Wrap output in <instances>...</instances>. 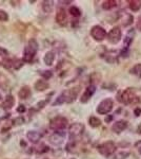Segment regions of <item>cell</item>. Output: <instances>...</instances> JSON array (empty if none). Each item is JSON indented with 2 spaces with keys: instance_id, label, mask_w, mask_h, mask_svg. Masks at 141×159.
Returning a JSON list of instances; mask_svg holds the SVG:
<instances>
[{
  "instance_id": "obj_4",
  "label": "cell",
  "mask_w": 141,
  "mask_h": 159,
  "mask_svg": "<svg viewBox=\"0 0 141 159\" xmlns=\"http://www.w3.org/2000/svg\"><path fill=\"white\" fill-rule=\"evenodd\" d=\"M98 152L101 154L102 156L104 157H109L114 154L115 150H116V145L113 141L109 140V141H106V142L101 143L100 145H98Z\"/></svg>"
},
{
  "instance_id": "obj_7",
  "label": "cell",
  "mask_w": 141,
  "mask_h": 159,
  "mask_svg": "<svg viewBox=\"0 0 141 159\" xmlns=\"http://www.w3.org/2000/svg\"><path fill=\"white\" fill-rule=\"evenodd\" d=\"M91 36L97 42H102L106 37V31L101 25H94L91 30Z\"/></svg>"
},
{
  "instance_id": "obj_43",
  "label": "cell",
  "mask_w": 141,
  "mask_h": 159,
  "mask_svg": "<svg viewBox=\"0 0 141 159\" xmlns=\"http://www.w3.org/2000/svg\"><path fill=\"white\" fill-rule=\"evenodd\" d=\"M138 133H139V134H141V124L139 125V126H138Z\"/></svg>"
},
{
  "instance_id": "obj_16",
  "label": "cell",
  "mask_w": 141,
  "mask_h": 159,
  "mask_svg": "<svg viewBox=\"0 0 141 159\" xmlns=\"http://www.w3.org/2000/svg\"><path fill=\"white\" fill-rule=\"evenodd\" d=\"M34 88L37 91H45L47 89L50 88V84L48 83V81L45 80H37L34 84Z\"/></svg>"
},
{
  "instance_id": "obj_46",
  "label": "cell",
  "mask_w": 141,
  "mask_h": 159,
  "mask_svg": "<svg viewBox=\"0 0 141 159\" xmlns=\"http://www.w3.org/2000/svg\"><path fill=\"white\" fill-rule=\"evenodd\" d=\"M0 66H1V63H0Z\"/></svg>"
},
{
  "instance_id": "obj_36",
  "label": "cell",
  "mask_w": 141,
  "mask_h": 159,
  "mask_svg": "<svg viewBox=\"0 0 141 159\" xmlns=\"http://www.w3.org/2000/svg\"><path fill=\"white\" fill-rule=\"evenodd\" d=\"M13 123H14V125H21L24 123V119L23 117H17L15 118L14 120H13Z\"/></svg>"
},
{
  "instance_id": "obj_23",
  "label": "cell",
  "mask_w": 141,
  "mask_h": 159,
  "mask_svg": "<svg viewBox=\"0 0 141 159\" xmlns=\"http://www.w3.org/2000/svg\"><path fill=\"white\" fill-rule=\"evenodd\" d=\"M54 7V1H43L42 2V10L44 13H51Z\"/></svg>"
},
{
  "instance_id": "obj_25",
  "label": "cell",
  "mask_w": 141,
  "mask_h": 159,
  "mask_svg": "<svg viewBox=\"0 0 141 159\" xmlns=\"http://www.w3.org/2000/svg\"><path fill=\"white\" fill-rule=\"evenodd\" d=\"M89 124L91 125L92 127H94V129H96V127H99L100 125H101V121H100V119H98L97 117H91L89 119Z\"/></svg>"
},
{
  "instance_id": "obj_33",
  "label": "cell",
  "mask_w": 141,
  "mask_h": 159,
  "mask_svg": "<svg viewBox=\"0 0 141 159\" xmlns=\"http://www.w3.org/2000/svg\"><path fill=\"white\" fill-rule=\"evenodd\" d=\"M9 20V15L6 11L0 10V21H7Z\"/></svg>"
},
{
  "instance_id": "obj_14",
  "label": "cell",
  "mask_w": 141,
  "mask_h": 159,
  "mask_svg": "<svg viewBox=\"0 0 141 159\" xmlns=\"http://www.w3.org/2000/svg\"><path fill=\"white\" fill-rule=\"evenodd\" d=\"M41 137H42V135L40 134L39 132H37V130H29V132L27 133V140L32 143H38L39 140L41 139Z\"/></svg>"
},
{
  "instance_id": "obj_26",
  "label": "cell",
  "mask_w": 141,
  "mask_h": 159,
  "mask_svg": "<svg viewBox=\"0 0 141 159\" xmlns=\"http://www.w3.org/2000/svg\"><path fill=\"white\" fill-rule=\"evenodd\" d=\"M130 72L134 75H137L138 78H141V64H136L134 67L131 69Z\"/></svg>"
},
{
  "instance_id": "obj_28",
  "label": "cell",
  "mask_w": 141,
  "mask_h": 159,
  "mask_svg": "<svg viewBox=\"0 0 141 159\" xmlns=\"http://www.w3.org/2000/svg\"><path fill=\"white\" fill-rule=\"evenodd\" d=\"M68 11H70V14H71L73 17H80V16H81V11L79 10V7H75V6L71 7Z\"/></svg>"
},
{
  "instance_id": "obj_31",
  "label": "cell",
  "mask_w": 141,
  "mask_h": 159,
  "mask_svg": "<svg viewBox=\"0 0 141 159\" xmlns=\"http://www.w3.org/2000/svg\"><path fill=\"white\" fill-rule=\"evenodd\" d=\"M23 66V60H18V58H14V69H20Z\"/></svg>"
},
{
  "instance_id": "obj_11",
  "label": "cell",
  "mask_w": 141,
  "mask_h": 159,
  "mask_svg": "<svg viewBox=\"0 0 141 159\" xmlns=\"http://www.w3.org/2000/svg\"><path fill=\"white\" fill-rule=\"evenodd\" d=\"M64 132L60 130V132H55L50 137V142L54 145H60L63 142V138H64Z\"/></svg>"
},
{
  "instance_id": "obj_3",
  "label": "cell",
  "mask_w": 141,
  "mask_h": 159,
  "mask_svg": "<svg viewBox=\"0 0 141 159\" xmlns=\"http://www.w3.org/2000/svg\"><path fill=\"white\" fill-rule=\"evenodd\" d=\"M68 119L62 116H57L55 118H53L50 122V127L55 132H60L63 130L68 126Z\"/></svg>"
},
{
  "instance_id": "obj_39",
  "label": "cell",
  "mask_w": 141,
  "mask_h": 159,
  "mask_svg": "<svg viewBox=\"0 0 141 159\" xmlns=\"http://www.w3.org/2000/svg\"><path fill=\"white\" fill-rule=\"evenodd\" d=\"M136 28H137V30H139L141 32V16L138 17L137 24H136Z\"/></svg>"
},
{
  "instance_id": "obj_13",
  "label": "cell",
  "mask_w": 141,
  "mask_h": 159,
  "mask_svg": "<svg viewBox=\"0 0 141 159\" xmlns=\"http://www.w3.org/2000/svg\"><path fill=\"white\" fill-rule=\"evenodd\" d=\"M57 24L60 25H66V21H68V16H66V13L63 9H59L57 13H56V17H55Z\"/></svg>"
},
{
  "instance_id": "obj_40",
  "label": "cell",
  "mask_w": 141,
  "mask_h": 159,
  "mask_svg": "<svg viewBox=\"0 0 141 159\" xmlns=\"http://www.w3.org/2000/svg\"><path fill=\"white\" fill-rule=\"evenodd\" d=\"M134 114H135L136 117H139L140 116V114H141V108H140V107H137V108H135Z\"/></svg>"
},
{
  "instance_id": "obj_34",
  "label": "cell",
  "mask_w": 141,
  "mask_h": 159,
  "mask_svg": "<svg viewBox=\"0 0 141 159\" xmlns=\"http://www.w3.org/2000/svg\"><path fill=\"white\" fill-rule=\"evenodd\" d=\"M48 102H50V99H47V100H42V101H39L37 103V108H39V109H41V108H43V107H45L48 104Z\"/></svg>"
},
{
  "instance_id": "obj_10",
  "label": "cell",
  "mask_w": 141,
  "mask_h": 159,
  "mask_svg": "<svg viewBox=\"0 0 141 159\" xmlns=\"http://www.w3.org/2000/svg\"><path fill=\"white\" fill-rule=\"evenodd\" d=\"M96 91V86L95 85H89L88 88L85 89V91L83 92V94L80 98V102L81 103H88L89 101V99L93 97V94Z\"/></svg>"
},
{
  "instance_id": "obj_29",
  "label": "cell",
  "mask_w": 141,
  "mask_h": 159,
  "mask_svg": "<svg viewBox=\"0 0 141 159\" xmlns=\"http://www.w3.org/2000/svg\"><path fill=\"white\" fill-rule=\"evenodd\" d=\"M2 65H3L6 69L14 68V60H12V58H7V57H6L3 61H2Z\"/></svg>"
},
{
  "instance_id": "obj_2",
  "label": "cell",
  "mask_w": 141,
  "mask_h": 159,
  "mask_svg": "<svg viewBox=\"0 0 141 159\" xmlns=\"http://www.w3.org/2000/svg\"><path fill=\"white\" fill-rule=\"evenodd\" d=\"M118 101L125 105H130V104L138 103L139 102V98L137 97L134 89L127 88L124 91H122L121 93L118 94Z\"/></svg>"
},
{
  "instance_id": "obj_42",
  "label": "cell",
  "mask_w": 141,
  "mask_h": 159,
  "mask_svg": "<svg viewBox=\"0 0 141 159\" xmlns=\"http://www.w3.org/2000/svg\"><path fill=\"white\" fill-rule=\"evenodd\" d=\"M112 118H113L112 116H110L109 118H107V119H106V122H110V121L112 120Z\"/></svg>"
},
{
  "instance_id": "obj_5",
  "label": "cell",
  "mask_w": 141,
  "mask_h": 159,
  "mask_svg": "<svg viewBox=\"0 0 141 159\" xmlns=\"http://www.w3.org/2000/svg\"><path fill=\"white\" fill-rule=\"evenodd\" d=\"M70 140L76 141L77 138H79L84 132V125L82 123H73L70 126Z\"/></svg>"
},
{
  "instance_id": "obj_38",
  "label": "cell",
  "mask_w": 141,
  "mask_h": 159,
  "mask_svg": "<svg viewBox=\"0 0 141 159\" xmlns=\"http://www.w3.org/2000/svg\"><path fill=\"white\" fill-rule=\"evenodd\" d=\"M17 112H19V114H23V112H25V107L24 105H19V106L17 107Z\"/></svg>"
},
{
  "instance_id": "obj_32",
  "label": "cell",
  "mask_w": 141,
  "mask_h": 159,
  "mask_svg": "<svg viewBox=\"0 0 141 159\" xmlns=\"http://www.w3.org/2000/svg\"><path fill=\"white\" fill-rule=\"evenodd\" d=\"M40 75L43 76L44 78V80L47 81V80L48 79H51L52 78V75H53V72L52 71H50V70H45V71H40Z\"/></svg>"
},
{
  "instance_id": "obj_17",
  "label": "cell",
  "mask_w": 141,
  "mask_h": 159,
  "mask_svg": "<svg viewBox=\"0 0 141 159\" xmlns=\"http://www.w3.org/2000/svg\"><path fill=\"white\" fill-rule=\"evenodd\" d=\"M32 96V91L29 86H22L20 90L18 91V97L21 100H27Z\"/></svg>"
},
{
  "instance_id": "obj_37",
  "label": "cell",
  "mask_w": 141,
  "mask_h": 159,
  "mask_svg": "<svg viewBox=\"0 0 141 159\" xmlns=\"http://www.w3.org/2000/svg\"><path fill=\"white\" fill-rule=\"evenodd\" d=\"M7 55H9V52H7V50L6 49V48L0 47V56H4V57H6Z\"/></svg>"
},
{
  "instance_id": "obj_35",
  "label": "cell",
  "mask_w": 141,
  "mask_h": 159,
  "mask_svg": "<svg viewBox=\"0 0 141 159\" xmlns=\"http://www.w3.org/2000/svg\"><path fill=\"white\" fill-rule=\"evenodd\" d=\"M100 80H101V75H100L98 72H94L91 75V82H96V83H98Z\"/></svg>"
},
{
  "instance_id": "obj_24",
  "label": "cell",
  "mask_w": 141,
  "mask_h": 159,
  "mask_svg": "<svg viewBox=\"0 0 141 159\" xmlns=\"http://www.w3.org/2000/svg\"><path fill=\"white\" fill-rule=\"evenodd\" d=\"M116 6H117V1H115V0H106V1H104L103 3H102L103 10H106V11L114 9Z\"/></svg>"
},
{
  "instance_id": "obj_45",
  "label": "cell",
  "mask_w": 141,
  "mask_h": 159,
  "mask_svg": "<svg viewBox=\"0 0 141 159\" xmlns=\"http://www.w3.org/2000/svg\"><path fill=\"white\" fill-rule=\"evenodd\" d=\"M2 99V96H1V93H0V100H1Z\"/></svg>"
},
{
  "instance_id": "obj_22",
  "label": "cell",
  "mask_w": 141,
  "mask_h": 159,
  "mask_svg": "<svg viewBox=\"0 0 141 159\" xmlns=\"http://www.w3.org/2000/svg\"><path fill=\"white\" fill-rule=\"evenodd\" d=\"M129 3H130V9L133 12H138L141 9L140 0H132V1H129Z\"/></svg>"
},
{
  "instance_id": "obj_27",
  "label": "cell",
  "mask_w": 141,
  "mask_h": 159,
  "mask_svg": "<svg viewBox=\"0 0 141 159\" xmlns=\"http://www.w3.org/2000/svg\"><path fill=\"white\" fill-rule=\"evenodd\" d=\"M63 103H66V99H65L64 92H62V93L59 94L58 98L56 99V101L53 103V105H54V106H56V105H61V104H63Z\"/></svg>"
},
{
  "instance_id": "obj_41",
  "label": "cell",
  "mask_w": 141,
  "mask_h": 159,
  "mask_svg": "<svg viewBox=\"0 0 141 159\" xmlns=\"http://www.w3.org/2000/svg\"><path fill=\"white\" fill-rule=\"evenodd\" d=\"M127 55H129V49H127V48H125V50L121 51V56H124V57H126Z\"/></svg>"
},
{
  "instance_id": "obj_19",
  "label": "cell",
  "mask_w": 141,
  "mask_h": 159,
  "mask_svg": "<svg viewBox=\"0 0 141 159\" xmlns=\"http://www.w3.org/2000/svg\"><path fill=\"white\" fill-rule=\"evenodd\" d=\"M120 13H121V22L123 25V27H129L130 25H132L133 20H134L133 15H131L126 12H120Z\"/></svg>"
},
{
  "instance_id": "obj_1",
  "label": "cell",
  "mask_w": 141,
  "mask_h": 159,
  "mask_svg": "<svg viewBox=\"0 0 141 159\" xmlns=\"http://www.w3.org/2000/svg\"><path fill=\"white\" fill-rule=\"evenodd\" d=\"M38 51V43L37 40L32 38L27 42V46L24 48V52H23V61L25 63H32L34 60L36 53Z\"/></svg>"
},
{
  "instance_id": "obj_9",
  "label": "cell",
  "mask_w": 141,
  "mask_h": 159,
  "mask_svg": "<svg viewBox=\"0 0 141 159\" xmlns=\"http://www.w3.org/2000/svg\"><path fill=\"white\" fill-rule=\"evenodd\" d=\"M79 91H80V86H75V87H73V88L68 89V90L63 91L65 94L66 103H72V102L75 101L79 94Z\"/></svg>"
},
{
  "instance_id": "obj_30",
  "label": "cell",
  "mask_w": 141,
  "mask_h": 159,
  "mask_svg": "<svg viewBox=\"0 0 141 159\" xmlns=\"http://www.w3.org/2000/svg\"><path fill=\"white\" fill-rule=\"evenodd\" d=\"M130 156V153L126 151H121V152H118L115 154L114 159H126Z\"/></svg>"
},
{
  "instance_id": "obj_12",
  "label": "cell",
  "mask_w": 141,
  "mask_h": 159,
  "mask_svg": "<svg viewBox=\"0 0 141 159\" xmlns=\"http://www.w3.org/2000/svg\"><path fill=\"white\" fill-rule=\"evenodd\" d=\"M127 127V122L125 120H119V121L115 122L112 126V130L116 134H120Z\"/></svg>"
},
{
  "instance_id": "obj_15",
  "label": "cell",
  "mask_w": 141,
  "mask_h": 159,
  "mask_svg": "<svg viewBox=\"0 0 141 159\" xmlns=\"http://www.w3.org/2000/svg\"><path fill=\"white\" fill-rule=\"evenodd\" d=\"M15 102L16 101H15L14 97H13L12 94H9V96H6V99L3 100V102H2V104H1V107L6 110L12 109L13 106L15 105Z\"/></svg>"
},
{
  "instance_id": "obj_8",
  "label": "cell",
  "mask_w": 141,
  "mask_h": 159,
  "mask_svg": "<svg viewBox=\"0 0 141 159\" xmlns=\"http://www.w3.org/2000/svg\"><path fill=\"white\" fill-rule=\"evenodd\" d=\"M121 30L119 27H114L113 29L110 31L109 34H107V40L113 45H116L121 40Z\"/></svg>"
},
{
  "instance_id": "obj_47",
  "label": "cell",
  "mask_w": 141,
  "mask_h": 159,
  "mask_svg": "<svg viewBox=\"0 0 141 159\" xmlns=\"http://www.w3.org/2000/svg\"><path fill=\"white\" fill-rule=\"evenodd\" d=\"M72 159H75V158H72Z\"/></svg>"
},
{
  "instance_id": "obj_20",
  "label": "cell",
  "mask_w": 141,
  "mask_h": 159,
  "mask_svg": "<svg viewBox=\"0 0 141 159\" xmlns=\"http://www.w3.org/2000/svg\"><path fill=\"white\" fill-rule=\"evenodd\" d=\"M55 58H56L55 52L54 51H48L44 54V56H43V61H44V64L47 66H52Z\"/></svg>"
},
{
  "instance_id": "obj_21",
  "label": "cell",
  "mask_w": 141,
  "mask_h": 159,
  "mask_svg": "<svg viewBox=\"0 0 141 159\" xmlns=\"http://www.w3.org/2000/svg\"><path fill=\"white\" fill-rule=\"evenodd\" d=\"M134 36H135V31L133 29L130 30L129 32H127L126 36H125V38H124V43H125V47H126V48H129V46L133 43Z\"/></svg>"
},
{
  "instance_id": "obj_18",
  "label": "cell",
  "mask_w": 141,
  "mask_h": 159,
  "mask_svg": "<svg viewBox=\"0 0 141 159\" xmlns=\"http://www.w3.org/2000/svg\"><path fill=\"white\" fill-rule=\"evenodd\" d=\"M104 58L107 63L110 64H114V63H117V57H118V52L117 51H114V50H111V51H106V54H104Z\"/></svg>"
},
{
  "instance_id": "obj_6",
  "label": "cell",
  "mask_w": 141,
  "mask_h": 159,
  "mask_svg": "<svg viewBox=\"0 0 141 159\" xmlns=\"http://www.w3.org/2000/svg\"><path fill=\"white\" fill-rule=\"evenodd\" d=\"M113 106H114V102H113L112 99H104L97 106V112L99 115H106L111 112Z\"/></svg>"
},
{
  "instance_id": "obj_44",
  "label": "cell",
  "mask_w": 141,
  "mask_h": 159,
  "mask_svg": "<svg viewBox=\"0 0 141 159\" xmlns=\"http://www.w3.org/2000/svg\"><path fill=\"white\" fill-rule=\"evenodd\" d=\"M139 153H140V154H141V147H140V148H139Z\"/></svg>"
}]
</instances>
